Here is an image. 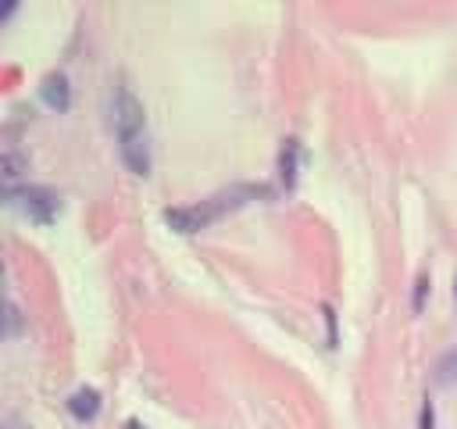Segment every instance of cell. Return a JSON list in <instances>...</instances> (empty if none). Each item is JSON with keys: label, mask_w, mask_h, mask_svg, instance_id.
<instances>
[{"label": "cell", "mask_w": 457, "mask_h": 429, "mask_svg": "<svg viewBox=\"0 0 457 429\" xmlns=\"http://www.w3.org/2000/svg\"><path fill=\"white\" fill-rule=\"evenodd\" d=\"M114 122H118V136H121V147H125V157L129 164L146 175V139H143V114H139V104L129 97V93H118V104H114Z\"/></svg>", "instance_id": "6da1fadb"}, {"label": "cell", "mask_w": 457, "mask_h": 429, "mask_svg": "<svg viewBox=\"0 0 457 429\" xmlns=\"http://www.w3.org/2000/svg\"><path fill=\"white\" fill-rule=\"evenodd\" d=\"M43 100L50 107H68V82H64V75H46L43 79Z\"/></svg>", "instance_id": "7a4b0ae2"}]
</instances>
